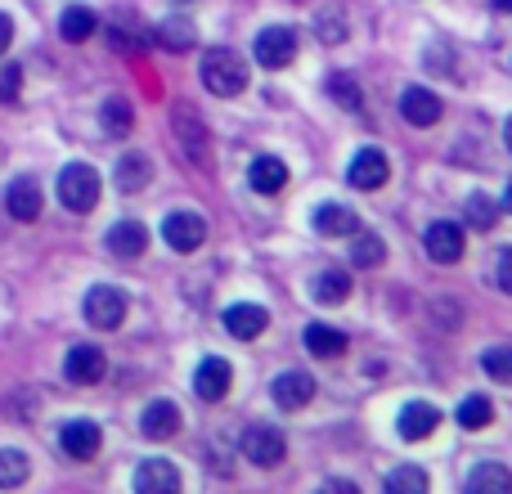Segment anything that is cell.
I'll list each match as a JSON object with an SVG mask.
<instances>
[{
    "instance_id": "obj_22",
    "label": "cell",
    "mask_w": 512,
    "mask_h": 494,
    "mask_svg": "<svg viewBox=\"0 0 512 494\" xmlns=\"http://www.w3.org/2000/svg\"><path fill=\"white\" fill-rule=\"evenodd\" d=\"M153 41H158L162 50H176V54H185V50H194V41H198V27L189 23V18H162V23L153 27Z\"/></svg>"
},
{
    "instance_id": "obj_5",
    "label": "cell",
    "mask_w": 512,
    "mask_h": 494,
    "mask_svg": "<svg viewBox=\"0 0 512 494\" xmlns=\"http://www.w3.org/2000/svg\"><path fill=\"white\" fill-rule=\"evenodd\" d=\"M162 239L171 243V252L189 256L207 243V221L198 212H171L167 221H162Z\"/></svg>"
},
{
    "instance_id": "obj_35",
    "label": "cell",
    "mask_w": 512,
    "mask_h": 494,
    "mask_svg": "<svg viewBox=\"0 0 512 494\" xmlns=\"http://www.w3.org/2000/svg\"><path fill=\"white\" fill-rule=\"evenodd\" d=\"M328 95H333V104H342L346 113H355V108H360V86H355V77H346V72H333V77H328Z\"/></svg>"
},
{
    "instance_id": "obj_20",
    "label": "cell",
    "mask_w": 512,
    "mask_h": 494,
    "mask_svg": "<svg viewBox=\"0 0 512 494\" xmlns=\"http://www.w3.org/2000/svg\"><path fill=\"white\" fill-rule=\"evenodd\" d=\"M315 230L328 234V239H346V234L360 230V216L342 203H319L315 207Z\"/></svg>"
},
{
    "instance_id": "obj_25",
    "label": "cell",
    "mask_w": 512,
    "mask_h": 494,
    "mask_svg": "<svg viewBox=\"0 0 512 494\" xmlns=\"http://www.w3.org/2000/svg\"><path fill=\"white\" fill-rule=\"evenodd\" d=\"M248 185L256 194H279V189L288 185V167H283L279 158H256L248 171Z\"/></svg>"
},
{
    "instance_id": "obj_39",
    "label": "cell",
    "mask_w": 512,
    "mask_h": 494,
    "mask_svg": "<svg viewBox=\"0 0 512 494\" xmlns=\"http://www.w3.org/2000/svg\"><path fill=\"white\" fill-rule=\"evenodd\" d=\"M18 90H23V68L5 63L0 68V104H18Z\"/></svg>"
},
{
    "instance_id": "obj_31",
    "label": "cell",
    "mask_w": 512,
    "mask_h": 494,
    "mask_svg": "<svg viewBox=\"0 0 512 494\" xmlns=\"http://www.w3.org/2000/svg\"><path fill=\"white\" fill-rule=\"evenodd\" d=\"M108 36H113V50H126V54L144 50V32H140V23H135V14H117Z\"/></svg>"
},
{
    "instance_id": "obj_23",
    "label": "cell",
    "mask_w": 512,
    "mask_h": 494,
    "mask_svg": "<svg viewBox=\"0 0 512 494\" xmlns=\"http://www.w3.org/2000/svg\"><path fill=\"white\" fill-rule=\"evenodd\" d=\"M512 490V472L499 463H477L468 472V494H508Z\"/></svg>"
},
{
    "instance_id": "obj_13",
    "label": "cell",
    "mask_w": 512,
    "mask_h": 494,
    "mask_svg": "<svg viewBox=\"0 0 512 494\" xmlns=\"http://www.w3.org/2000/svg\"><path fill=\"white\" fill-rule=\"evenodd\" d=\"M230 387H234V369L221 360V355H207V360L194 369V391L203 400H225Z\"/></svg>"
},
{
    "instance_id": "obj_41",
    "label": "cell",
    "mask_w": 512,
    "mask_h": 494,
    "mask_svg": "<svg viewBox=\"0 0 512 494\" xmlns=\"http://www.w3.org/2000/svg\"><path fill=\"white\" fill-rule=\"evenodd\" d=\"M9 41H14V23H9V14H0V54L9 50Z\"/></svg>"
},
{
    "instance_id": "obj_32",
    "label": "cell",
    "mask_w": 512,
    "mask_h": 494,
    "mask_svg": "<svg viewBox=\"0 0 512 494\" xmlns=\"http://www.w3.org/2000/svg\"><path fill=\"white\" fill-rule=\"evenodd\" d=\"M27 472H32V463H27L23 450H0V490L23 486Z\"/></svg>"
},
{
    "instance_id": "obj_36",
    "label": "cell",
    "mask_w": 512,
    "mask_h": 494,
    "mask_svg": "<svg viewBox=\"0 0 512 494\" xmlns=\"http://www.w3.org/2000/svg\"><path fill=\"white\" fill-rule=\"evenodd\" d=\"M387 490L391 494H423L427 490V472L423 468H396L387 477Z\"/></svg>"
},
{
    "instance_id": "obj_14",
    "label": "cell",
    "mask_w": 512,
    "mask_h": 494,
    "mask_svg": "<svg viewBox=\"0 0 512 494\" xmlns=\"http://www.w3.org/2000/svg\"><path fill=\"white\" fill-rule=\"evenodd\" d=\"M176 135H180V149H185L189 162H198V167L212 162V149H207V126L198 122L189 108H176Z\"/></svg>"
},
{
    "instance_id": "obj_1",
    "label": "cell",
    "mask_w": 512,
    "mask_h": 494,
    "mask_svg": "<svg viewBox=\"0 0 512 494\" xmlns=\"http://www.w3.org/2000/svg\"><path fill=\"white\" fill-rule=\"evenodd\" d=\"M203 86L221 99H234L248 90V63L230 50V45H216L203 54Z\"/></svg>"
},
{
    "instance_id": "obj_11",
    "label": "cell",
    "mask_w": 512,
    "mask_h": 494,
    "mask_svg": "<svg viewBox=\"0 0 512 494\" xmlns=\"http://www.w3.org/2000/svg\"><path fill=\"white\" fill-rule=\"evenodd\" d=\"M63 373H68V382H77V387H95L108 373V360L99 346H72L68 360H63Z\"/></svg>"
},
{
    "instance_id": "obj_42",
    "label": "cell",
    "mask_w": 512,
    "mask_h": 494,
    "mask_svg": "<svg viewBox=\"0 0 512 494\" xmlns=\"http://www.w3.org/2000/svg\"><path fill=\"white\" fill-rule=\"evenodd\" d=\"M504 144H508V153H512V117H508V126H504Z\"/></svg>"
},
{
    "instance_id": "obj_40",
    "label": "cell",
    "mask_w": 512,
    "mask_h": 494,
    "mask_svg": "<svg viewBox=\"0 0 512 494\" xmlns=\"http://www.w3.org/2000/svg\"><path fill=\"white\" fill-rule=\"evenodd\" d=\"M495 279H499V288H504L508 297H512V247H508L504 256H499V270H495Z\"/></svg>"
},
{
    "instance_id": "obj_37",
    "label": "cell",
    "mask_w": 512,
    "mask_h": 494,
    "mask_svg": "<svg viewBox=\"0 0 512 494\" xmlns=\"http://www.w3.org/2000/svg\"><path fill=\"white\" fill-rule=\"evenodd\" d=\"M315 36H319L324 45L346 41V14H337V9H324V14L315 18Z\"/></svg>"
},
{
    "instance_id": "obj_29",
    "label": "cell",
    "mask_w": 512,
    "mask_h": 494,
    "mask_svg": "<svg viewBox=\"0 0 512 494\" xmlns=\"http://www.w3.org/2000/svg\"><path fill=\"white\" fill-rule=\"evenodd\" d=\"M99 126H104L108 135H126L135 126V108H131V99H122V95H113V99H104V108H99Z\"/></svg>"
},
{
    "instance_id": "obj_8",
    "label": "cell",
    "mask_w": 512,
    "mask_h": 494,
    "mask_svg": "<svg viewBox=\"0 0 512 494\" xmlns=\"http://www.w3.org/2000/svg\"><path fill=\"white\" fill-rule=\"evenodd\" d=\"M391 176L387 167V153L382 149H360L351 158V171H346V180H351V189H360V194H373V189H382Z\"/></svg>"
},
{
    "instance_id": "obj_27",
    "label": "cell",
    "mask_w": 512,
    "mask_h": 494,
    "mask_svg": "<svg viewBox=\"0 0 512 494\" xmlns=\"http://www.w3.org/2000/svg\"><path fill=\"white\" fill-rule=\"evenodd\" d=\"M95 27H99V18L90 14L86 5H72V9H63V18H59V36H63V41H72V45L90 41V36H95Z\"/></svg>"
},
{
    "instance_id": "obj_15",
    "label": "cell",
    "mask_w": 512,
    "mask_h": 494,
    "mask_svg": "<svg viewBox=\"0 0 512 494\" xmlns=\"http://www.w3.org/2000/svg\"><path fill=\"white\" fill-rule=\"evenodd\" d=\"M140 432L149 436V441H171V436L180 432V405H171V400H149L140 414Z\"/></svg>"
},
{
    "instance_id": "obj_2",
    "label": "cell",
    "mask_w": 512,
    "mask_h": 494,
    "mask_svg": "<svg viewBox=\"0 0 512 494\" xmlns=\"http://www.w3.org/2000/svg\"><path fill=\"white\" fill-rule=\"evenodd\" d=\"M59 203L68 207V212L86 216L90 207L99 203V171L86 167V162H72V167H63V176H59Z\"/></svg>"
},
{
    "instance_id": "obj_10",
    "label": "cell",
    "mask_w": 512,
    "mask_h": 494,
    "mask_svg": "<svg viewBox=\"0 0 512 494\" xmlns=\"http://www.w3.org/2000/svg\"><path fill=\"white\" fill-rule=\"evenodd\" d=\"M59 445L68 459H95L99 445H104V432H99V423H90V418H72V423H63Z\"/></svg>"
},
{
    "instance_id": "obj_24",
    "label": "cell",
    "mask_w": 512,
    "mask_h": 494,
    "mask_svg": "<svg viewBox=\"0 0 512 494\" xmlns=\"http://www.w3.org/2000/svg\"><path fill=\"white\" fill-rule=\"evenodd\" d=\"M149 180H153V162L144 158V153H126V158L117 162V189H122V194H140Z\"/></svg>"
},
{
    "instance_id": "obj_3",
    "label": "cell",
    "mask_w": 512,
    "mask_h": 494,
    "mask_svg": "<svg viewBox=\"0 0 512 494\" xmlns=\"http://www.w3.org/2000/svg\"><path fill=\"white\" fill-rule=\"evenodd\" d=\"M283 454H288V441H283L279 427L252 423L248 432H243V459H252L256 468H279Z\"/></svg>"
},
{
    "instance_id": "obj_21",
    "label": "cell",
    "mask_w": 512,
    "mask_h": 494,
    "mask_svg": "<svg viewBox=\"0 0 512 494\" xmlns=\"http://www.w3.org/2000/svg\"><path fill=\"white\" fill-rule=\"evenodd\" d=\"M144 247H149V230H144L140 221H117L113 230H108V252L122 256V261H131V256H140Z\"/></svg>"
},
{
    "instance_id": "obj_28",
    "label": "cell",
    "mask_w": 512,
    "mask_h": 494,
    "mask_svg": "<svg viewBox=\"0 0 512 494\" xmlns=\"http://www.w3.org/2000/svg\"><path fill=\"white\" fill-rule=\"evenodd\" d=\"M306 351L319 355V360H333V355L346 351V337L328 324H306Z\"/></svg>"
},
{
    "instance_id": "obj_6",
    "label": "cell",
    "mask_w": 512,
    "mask_h": 494,
    "mask_svg": "<svg viewBox=\"0 0 512 494\" xmlns=\"http://www.w3.org/2000/svg\"><path fill=\"white\" fill-rule=\"evenodd\" d=\"M86 319L95 328H104V333H113V328H122V319H126V297L117 288H108V283H99V288H90L86 292Z\"/></svg>"
},
{
    "instance_id": "obj_38",
    "label": "cell",
    "mask_w": 512,
    "mask_h": 494,
    "mask_svg": "<svg viewBox=\"0 0 512 494\" xmlns=\"http://www.w3.org/2000/svg\"><path fill=\"white\" fill-rule=\"evenodd\" d=\"M481 369L495 382H512V346H495V351L481 355Z\"/></svg>"
},
{
    "instance_id": "obj_12",
    "label": "cell",
    "mask_w": 512,
    "mask_h": 494,
    "mask_svg": "<svg viewBox=\"0 0 512 494\" xmlns=\"http://www.w3.org/2000/svg\"><path fill=\"white\" fill-rule=\"evenodd\" d=\"M441 113H445V104L427 86H409L405 95H400V117H405L409 126H436Z\"/></svg>"
},
{
    "instance_id": "obj_44",
    "label": "cell",
    "mask_w": 512,
    "mask_h": 494,
    "mask_svg": "<svg viewBox=\"0 0 512 494\" xmlns=\"http://www.w3.org/2000/svg\"><path fill=\"white\" fill-rule=\"evenodd\" d=\"M504 207H508V212H512V180H508V194H504Z\"/></svg>"
},
{
    "instance_id": "obj_17",
    "label": "cell",
    "mask_w": 512,
    "mask_h": 494,
    "mask_svg": "<svg viewBox=\"0 0 512 494\" xmlns=\"http://www.w3.org/2000/svg\"><path fill=\"white\" fill-rule=\"evenodd\" d=\"M265 324H270V315H265L256 301H239V306L225 310V333L239 337V342H252V337H261Z\"/></svg>"
},
{
    "instance_id": "obj_7",
    "label": "cell",
    "mask_w": 512,
    "mask_h": 494,
    "mask_svg": "<svg viewBox=\"0 0 512 494\" xmlns=\"http://www.w3.org/2000/svg\"><path fill=\"white\" fill-rule=\"evenodd\" d=\"M423 247L436 265H454L463 256V247H468L463 243V225L459 221H432L423 234Z\"/></svg>"
},
{
    "instance_id": "obj_45",
    "label": "cell",
    "mask_w": 512,
    "mask_h": 494,
    "mask_svg": "<svg viewBox=\"0 0 512 494\" xmlns=\"http://www.w3.org/2000/svg\"><path fill=\"white\" fill-rule=\"evenodd\" d=\"M180 5H185V0H180Z\"/></svg>"
},
{
    "instance_id": "obj_43",
    "label": "cell",
    "mask_w": 512,
    "mask_h": 494,
    "mask_svg": "<svg viewBox=\"0 0 512 494\" xmlns=\"http://www.w3.org/2000/svg\"><path fill=\"white\" fill-rule=\"evenodd\" d=\"M495 9H504V14H512V0H495Z\"/></svg>"
},
{
    "instance_id": "obj_16",
    "label": "cell",
    "mask_w": 512,
    "mask_h": 494,
    "mask_svg": "<svg viewBox=\"0 0 512 494\" xmlns=\"http://www.w3.org/2000/svg\"><path fill=\"white\" fill-rule=\"evenodd\" d=\"M135 490L140 494H176L180 490V472L167 459H144L135 468Z\"/></svg>"
},
{
    "instance_id": "obj_26",
    "label": "cell",
    "mask_w": 512,
    "mask_h": 494,
    "mask_svg": "<svg viewBox=\"0 0 512 494\" xmlns=\"http://www.w3.org/2000/svg\"><path fill=\"white\" fill-rule=\"evenodd\" d=\"M310 292H315L319 306H342V301L351 297V274L346 270H324L315 283H310Z\"/></svg>"
},
{
    "instance_id": "obj_4",
    "label": "cell",
    "mask_w": 512,
    "mask_h": 494,
    "mask_svg": "<svg viewBox=\"0 0 512 494\" xmlns=\"http://www.w3.org/2000/svg\"><path fill=\"white\" fill-rule=\"evenodd\" d=\"M256 63L261 68H288L292 59H297V32L292 27H283V23H274V27H265V32H256Z\"/></svg>"
},
{
    "instance_id": "obj_9",
    "label": "cell",
    "mask_w": 512,
    "mask_h": 494,
    "mask_svg": "<svg viewBox=\"0 0 512 494\" xmlns=\"http://www.w3.org/2000/svg\"><path fill=\"white\" fill-rule=\"evenodd\" d=\"M270 396H274V405L279 409H306L310 400H315V378L310 373H301V369H288V373H279V378L270 382Z\"/></svg>"
},
{
    "instance_id": "obj_19",
    "label": "cell",
    "mask_w": 512,
    "mask_h": 494,
    "mask_svg": "<svg viewBox=\"0 0 512 494\" xmlns=\"http://www.w3.org/2000/svg\"><path fill=\"white\" fill-rule=\"evenodd\" d=\"M5 207L14 221H36V216H41V185H36L32 176H18L5 194Z\"/></svg>"
},
{
    "instance_id": "obj_30",
    "label": "cell",
    "mask_w": 512,
    "mask_h": 494,
    "mask_svg": "<svg viewBox=\"0 0 512 494\" xmlns=\"http://www.w3.org/2000/svg\"><path fill=\"white\" fill-rule=\"evenodd\" d=\"M351 261L360 265V270H373V265H382V261H387V243H382L378 234H369V230H355Z\"/></svg>"
},
{
    "instance_id": "obj_18",
    "label": "cell",
    "mask_w": 512,
    "mask_h": 494,
    "mask_svg": "<svg viewBox=\"0 0 512 494\" xmlns=\"http://www.w3.org/2000/svg\"><path fill=\"white\" fill-rule=\"evenodd\" d=\"M436 423H441V409H436V405H423V400H414V405L400 409L396 432L405 436V441H427V436L436 432Z\"/></svg>"
},
{
    "instance_id": "obj_34",
    "label": "cell",
    "mask_w": 512,
    "mask_h": 494,
    "mask_svg": "<svg viewBox=\"0 0 512 494\" xmlns=\"http://www.w3.org/2000/svg\"><path fill=\"white\" fill-rule=\"evenodd\" d=\"M490 418H495V405H490L486 396H468L459 405V427H468V432H481V427H490Z\"/></svg>"
},
{
    "instance_id": "obj_33",
    "label": "cell",
    "mask_w": 512,
    "mask_h": 494,
    "mask_svg": "<svg viewBox=\"0 0 512 494\" xmlns=\"http://www.w3.org/2000/svg\"><path fill=\"white\" fill-rule=\"evenodd\" d=\"M463 216H468L472 230H495L499 225V203L495 198H486V194H472L468 207H463Z\"/></svg>"
}]
</instances>
